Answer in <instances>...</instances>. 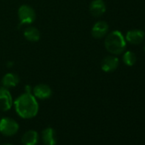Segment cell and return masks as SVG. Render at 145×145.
I'll return each mask as SVG.
<instances>
[{"mask_svg":"<svg viewBox=\"0 0 145 145\" xmlns=\"http://www.w3.org/2000/svg\"><path fill=\"white\" fill-rule=\"evenodd\" d=\"M13 106H15L18 116L22 119H33L38 114L39 110L38 99L33 95V93L27 92L20 95L14 101Z\"/></svg>","mask_w":145,"mask_h":145,"instance_id":"6da1fadb","label":"cell"},{"mask_svg":"<svg viewBox=\"0 0 145 145\" xmlns=\"http://www.w3.org/2000/svg\"><path fill=\"white\" fill-rule=\"evenodd\" d=\"M104 46L111 55L118 56L122 54L126 46V40L121 32L114 30L108 33L105 37Z\"/></svg>","mask_w":145,"mask_h":145,"instance_id":"7a4b0ae2","label":"cell"},{"mask_svg":"<svg viewBox=\"0 0 145 145\" xmlns=\"http://www.w3.org/2000/svg\"><path fill=\"white\" fill-rule=\"evenodd\" d=\"M18 19L20 22V24L22 26L23 25H31L36 20V12L34 9L28 5H22L19 7L17 10Z\"/></svg>","mask_w":145,"mask_h":145,"instance_id":"3957f363","label":"cell"},{"mask_svg":"<svg viewBox=\"0 0 145 145\" xmlns=\"http://www.w3.org/2000/svg\"><path fill=\"white\" fill-rule=\"evenodd\" d=\"M19 124L12 118L4 117L0 120V133L5 137H12L19 131Z\"/></svg>","mask_w":145,"mask_h":145,"instance_id":"277c9868","label":"cell"},{"mask_svg":"<svg viewBox=\"0 0 145 145\" xmlns=\"http://www.w3.org/2000/svg\"><path fill=\"white\" fill-rule=\"evenodd\" d=\"M14 104L12 95L9 89L3 86L0 87V110L6 112L9 111Z\"/></svg>","mask_w":145,"mask_h":145,"instance_id":"5b68a950","label":"cell"},{"mask_svg":"<svg viewBox=\"0 0 145 145\" xmlns=\"http://www.w3.org/2000/svg\"><path fill=\"white\" fill-rule=\"evenodd\" d=\"M33 95L39 100H46L49 99L52 96V89L50 86L46 84H38L34 87H33Z\"/></svg>","mask_w":145,"mask_h":145,"instance_id":"8992f818","label":"cell"},{"mask_svg":"<svg viewBox=\"0 0 145 145\" xmlns=\"http://www.w3.org/2000/svg\"><path fill=\"white\" fill-rule=\"evenodd\" d=\"M108 31H109L108 24L104 21H99L93 25L91 28V35L93 38L97 39H100L105 38L106 35L108 33Z\"/></svg>","mask_w":145,"mask_h":145,"instance_id":"52a82bcc","label":"cell"},{"mask_svg":"<svg viewBox=\"0 0 145 145\" xmlns=\"http://www.w3.org/2000/svg\"><path fill=\"white\" fill-rule=\"evenodd\" d=\"M125 39L129 44L138 45L142 44L145 39V33L142 30L140 29H131L126 33Z\"/></svg>","mask_w":145,"mask_h":145,"instance_id":"ba28073f","label":"cell"},{"mask_svg":"<svg viewBox=\"0 0 145 145\" xmlns=\"http://www.w3.org/2000/svg\"><path fill=\"white\" fill-rule=\"evenodd\" d=\"M119 67V59L117 56L111 55L105 56L101 62V68L105 72H112Z\"/></svg>","mask_w":145,"mask_h":145,"instance_id":"9c48e42d","label":"cell"},{"mask_svg":"<svg viewBox=\"0 0 145 145\" xmlns=\"http://www.w3.org/2000/svg\"><path fill=\"white\" fill-rule=\"evenodd\" d=\"M106 4L103 0H93L89 6L90 13L94 17H100L106 12Z\"/></svg>","mask_w":145,"mask_h":145,"instance_id":"30bf717a","label":"cell"},{"mask_svg":"<svg viewBox=\"0 0 145 145\" xmlns=\"http://www.w3.org/2000/svg\"><path fill=\"white\" fill-rule=\"evenodd\" d=\"M20 83V77L18 74H15V72H10L5 74L2 80H1V85L3 87L10 89V88H14L17 86Z\"/></svg>","mask_w":145,"mask_h":145,"instance_id":"8fae6325","label":"cell"},{"mask_svg":"<svg viewBox=\"0 0 145 145\" xmlns=\"http://www.w3.org/2000/svg\"><path fill=\"white\" fill-rule=\"evenodd\" d=\"M41 137L43 143L44 145H56V131L52 127H46L42 131Z\"/></svg>","mask_w":145,"mask_h":145,"instance_id":"7c38bea8","label":"cell"},{"mask_svg":"<svg viewBox=\"0 0 145 145\" xmlns=\"http://www.w3.org/2000/svg\"><path fill=\"white\" fill-rule=\"evenodd\" d=\"M39 140V133L34 130H28L23 133L22 137V143L23 145H37Z\"/></svg>","mask_w":145,"mask_h":145,"instance_id":"4fadbf2b","label":"cell"},{"mask_svg":"<svg viewBox=\"0 0 145 145\" xmlns=\"http://www.w3.org/2000/svg\"><path fill=\"white\" fill-rule=\"evenodd\" d=\"M23 36L27 41L34 43V42L39 41V39L41 38V33L37 27L28 26L23 31Z\"/></svg>","mask_w":145,"mask_h":145,"instance_id":"5bb4252c","label":"cell"},{"mask_svg":"<svg viewBox=\"0 0 145 145\" xmlns=\"http://www.w3.org/2000/svg\"><path fill=\"white\" fill-rule=\"evenodd\" d=\"M122 60L123 62L128 66V67H131L133 65H135L136 61H137V56L136 54L131 50H127L124 53L123 56H122Z\"/></svg>","mask_w":145,"mask_h":145,"instance_id":"9a60e30c","label":"cell"},{"mask_svg":"<svg viewBox=\"0 0 145 145\" xmlns=\"http://www.w3.org/2000/svg\"><path fill=\"white\" fill-rule=\"evenodd\" d=\"M25 92H27V93H32L33 92V87L31 86H25Z\"/></svg>","mask_w":145,"mask_h":145,"instance_id":"2e32d148","label":"cell"},{"mask_svg":"<svg viewBox=\"0 0 145 145\" xmlns=\"http://www.w3.org/2000/svg\"><path fill=\"white\" fill-rule=\"evenodd\" d=\"M12 65H13V63H11V61H8V62H7V67H10Z\"/></svg>","mask_w":145,"mask_h":145,"instance_id":"e0dca14e","label":"cell"},{"mask_svg":"<svg viewBox=\"0 0 145 145\" xmlns=\"http://www.w3.org/2000/svg\"><path fill=\"white\" fill-rule=\"evenodd\" d=\"M0 145H13V144H11V143H2Z\"/></svg>","mask_w":145,"mask_h":145,"instance_id":"ac0fdd59","label":"cell"},{"mask_svg":"<svg viewBox=\"0 0 145 145\" xmlns=\"http://www.w3.org/2000/svg\"><path fill=\"white\" fill-rule=\"evenodd\" d=\"M142 43H143V50H144V51H145V39L143 40Z\"/></svg>","mask_w":145,"mask_h":145,"instance_id":"d6986e66","label":"cell"}]
</instances>
